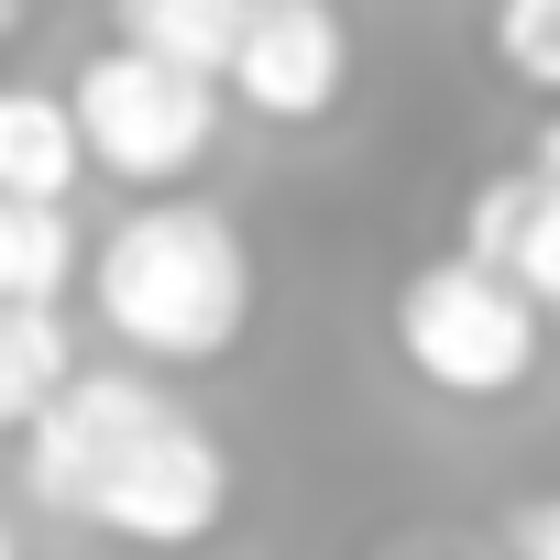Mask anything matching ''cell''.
<instances>
[{"label":"cell","mask_w":560,"mask_h":560,"mask_svg":"<svg viewBox=\"0 0 560 560\" xmlns=\"http://www.w3.org/2000/svg\"><path fill=\"white\" fill-rule=\"evenodd\" d=\"M23 483L56 516H89L132 549H198L231 505L220 440L143 374H67L23 429Z\"/></svg>","instance_id":"6da1fadb"},{"label":"cell","mask_w":560,"mask_h":560,"mask_svg":"<svg viewBox=\"0 0 560 560\" xmlns=\"http://www.w3.org/2000/svg\"><path fill=\"white\" fill-rule=\"evenodd\" d=\"M89 298L143 363H220L253 319V253L209 198H143L100 253Z\"/></svg>","instance_id":"7a4b0ae2"},{"label":"cell","mask_w":560,"mask_h":560,"mask_svg":"<svg viewBox=\"0 0 560 560\" xmlns=\"http://www.w3.org/2000/svg\"><path fill=\"white\" fill-rule=\"evenodd\" d=\"M538 341H549V308L527 298V275L483 264L472 242L396 287V352L440 396H516L538 374Z\"/></svg>","instance_id":"3957f363"},{"label":"cell","mask_w":560,"mask_h":560,"mask_svg":"<svg viewBox=\"0 0 560 560\" xmlns=\"http://www.w3.org/2000/svg\"><path fill=\"white\" fill-rule=\"evenodd\" d=\"M78 132H89V165L121 176V187H176L209 165L220 143V78L176 67V56H143V45H110L78 67Z\"/></svg>","instance_id":"277c9868"},{"label":"cell","mask_w":560,"mask_h":560,"mask_svg":"<svg viewBox=\"0 0 560 560\" xmlns=\"http://www.w3.org/2000/svg\"><path fill=\"white\" fill-rule=\"evenodd\" d=\"M220 89H231L253 121H319V110H341V89H352V23L330 12V0H253Z\"/></svg>","instance_id":"5b68a950"},{"label":"cell","mask_w":560,"mask_h":560,"mask_svg":"<svg viewBox=\"0 0 560 560\" xmlns=\"http://www.w3.org/2000/svg\"><path fill=\"white\" fill-rule=\"evenodd\" d=\"M78 176H89L78 100H56V89H0V187H23V198H67Z\"/></svg>","instance_id":"8992f818"},{"label":"cell","mask_w":560,"mask_h":560,"mask_svg":"<svg viewBox=\"0 0 560 560\" xmlns=\"http://www.w3.org/2000/svg\"><path fill=\"white\" fill-rule=\"evenodd\" d=\"M242 12H253V0H110V34L143 45V56H176V67L220 78L231 45H242Z\"/></svg>","instance_id":"52a82bcc"},{"label":"cell","mask_w":560,"mask_h":560,"mask_svg":"<svg viewBox=\"0 0 560 560\" xmlns=\"http://www.w3.org/2000/svg\"><path fill=\"white\" fill-rule=\"evenodd\" d=\"M78 374L56 298H0V429H34V407Z\"/></svg>","instance_id":"ba28073f"},{"label":"cell","mask_w":560,"mask_h":560,"mask_svg":"<svg viewBox=\"0 0 560 560\" xmlns=\"http://www.w3.org/2000/svg\"><path fill=\"white\" fill-rule=\"evenodd\" d=\"M78 287V220L67 198L0 187V298H67Z\"/></svg>","instance_id":"9c48e42d"},{"label":"cell","mask_w":560,"mask_h":560,"mask_svg":"<svg viewBox=\"0 0 560 560\" xmlns=\"http://www.w3.org/2000/svg\"><path fill=\"white\" fill-rule=\"evenodd\" d=\"M494 56L527 89H560V0H494Z\"/></svg>","instance_id":"30bf717a"},{"label":"cell","mask_w":560,"mask_h":560,"mask_svg":"<svg viewBox=\"0 0 560 560\" xmlns=\"http://www.w3.org/2000/svg\"><path fill=\"white\" fill-rule=\"evenodd\" d=\"M505 549H516V560H560V494H538V505H516V527H505Z\"/></svg>","instance_id":"8fae6325"},{"label":"cell","mask_w":560,"mask_h":560,"mask_svg":"<svg viewBox=\"0 0 560 560\" xmlns=\"http://www.w3.org/2000/svg\"><path fill=\"white\" fill-rule=\"evenodd\" d=\"M0 560H23V538H12V527H0Z\"/></svg>","instance_id":"7c38bea8"},{"label":"cell","mask_w":560,"mask_h":560,"mask_svg":"<svg viewBox=\"0 0 560 560\" xmlns=\"http://www.w3.org/2000/svg\"><path fill=\"white\" fill-rule=\"evenodd\" d=\"M0 12H12V0H0Z\"/></svg>","instance_id":"4fadbf2b"}]
</instances>
